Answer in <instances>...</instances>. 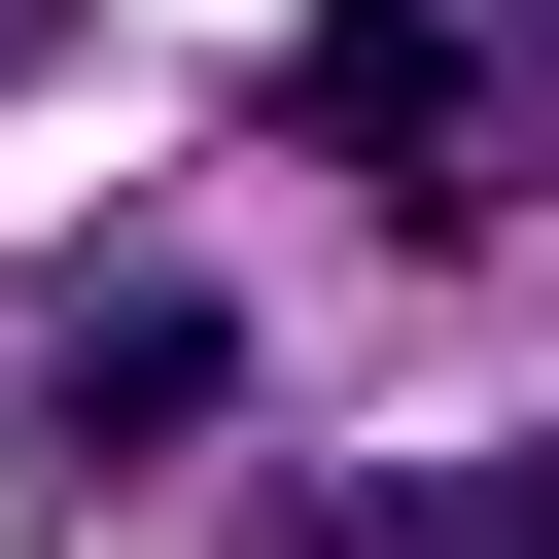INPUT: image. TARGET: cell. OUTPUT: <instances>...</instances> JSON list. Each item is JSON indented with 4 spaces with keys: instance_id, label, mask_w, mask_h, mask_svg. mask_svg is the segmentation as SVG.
<instances>
[{
    "instance_id": "cell-5",
    "label": "cell",
    "mask_w": 559,
    "mask_h": 559,
    "mask_svg": "<svg viewBox=\"0 0 559 559\" xmlns=\"http://www.w3.org/2000/svg\"><path fill=\"white\" fill-rule=\"evenodd\" d=\"M0 70H70V0H0Z\"/></svg>"
},
{
    "instance_id": "cell-3",
    "label": "cell",
    "mask_w": 559,
    "mask_h": 559,
    "mask_svg": "<svg viewBox=\"0 0 559 559\" xmlns=\"http://www.w3.org/2000/svg\"><path fill=\"white\" fill-rule=\"evenodd\" d=\"M280 559H559V454H349L280 489Z\"/></svg>"
},
{
    "instance_id": "cell-4",
    "label": "cell",
    "mask_w": 559,
    "mask_h": 559,
    "mask_svg": "<svg viewBox=\"0 0 559 559\" xmlns=\"http://www.w3.org/2000/svg\"><path fill=\"white\" fill-rule=\"evenodd\" d=\"M454 35H489V105H524V175H559V0H454Z\"/></svg>"
},
{
    "instance_id": "cell-1",
    "label": "cell",
    "mask_w": 559,
    "mask_h": 559,
    "mask_svg": "<svg viewBox=\"0 0 559 559\" xmlns=\"http://www.w3.org/2000/svg\"><path fill=\"white\" fill-rule=\"evenodd\" d=\"M35 419H70V454H210V419H245V280H210V245H70V280H35Z\"/></svg>"
},
{
    "instance_id": "cell-2",
    "label": "cell",
    "mask_w": 559,
    "mask_h": 559,
    "mask_svg": "<svg viewBox=\"0 0 559 559\" xmlns=\"http://www.w3.org/2000/svg\"><path fill=\"white\" fill-rule=\"evenodd\" d=\"M280 105H314L384 210H489V175H524V105H489V35H454V0H314V35H280Z\"/></svg>"
}]
</instances>
